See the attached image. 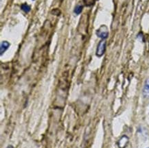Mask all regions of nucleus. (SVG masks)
Returning a JSON list of instances; mask_svg holds the SVG:
<instances>
[{
  "mask_svg": "<svg viewBox=\"0 0 149 148\" xmlns=\"http://www.w3.org/2000/svg\"><path fill=\"white\" fill-rule=\"evenodd\" d=\"M97 37L100 38L102 40H105L109 37V30L108 28L105 25H102L98 30H96Z\"/></svg>",
  "mask_w": 149,
  "mask_h": 148,
  "instance_id": "f257e3e1",
  "label": "nucleus"
},
{
  "mask_svg": "<svg viewBox=\"0 0 149 148\" xmlns=\"http://www.w3.org/2000/svg\"><path fill=\"white\" fill-rule=\"evenodd\" d=\"M106 41L105 40H101L100 42H99L98 46H97L95 55L98 57L102 56L105 53V51H106Z\"/></svg>",
  "mask_w": 149,
  "mask_h": 148,
  "instance_id": "f03ea898",
  "label": "nucleus"
},
{
  "mask_svg": "<svg viewBox=\"0 0 149 148\" xmlns=\"http://www.w3.org/2000/svg\"><path fill=\"white\" fill-rule=\"evenodd\" d=\"M142 93L144 98H149V77L145 81L144 87H143Z\"/></svg>",
  "mask_w": 149,
  "mask_h": 148,
  "instance_id": "7ed1b4c3",
  "label": "nucleus"
},
{
  "mask_svg": "<svg viewBox=\"0 0 149 148\" xmlns=\"http://www.w3.org/2000/svg\"><path fill=\"white\" fill-rule=\"evenodd\" d=\"M9 47H10V43L8 41H4L1 42V45H0V54H1V56H2L3 53L8 49Z\"/></svg>",
  "mask_w": 149,
  "mask_h": 148,
  "instance_id": "20e7f679",
  "label": "nucleus"
},
{
  "mask_svg": "<svg viewBox=\"0 0 149 148\" xmlns=\"http://www.w3.org/2000/svg\"><path fill=\"white\" fill-rule=\"evenodd\" d=\"M129 142V138L127 136H123L118 141V146L120 148H125Z\"/></svg>",
  "mask_w": 149,
  "mask_h": 148,
  "instance_id": "39448f33",
  "label": "nucleus"
},
{
  "mask_svg": "<svg viewBox=\"0 0 149 148\" xmlns=\"http://www.w3.org/2000/svg\"><path fill=\"white\" fill-rule=\"evenodd\" d=\"M21 9H22L24 12L28 13L30 12V10H31V7H30V6H29L26 3H23V4H22V6H21Z\"/></svg>",
  "mask_w": 149,
  "mask_h": 148,
  "instance_id": "423d86ee",
  "label": "nucleus"
},
{
  "mask_svg": "<svg viewBox=\"0 0 149 148\" xmlns=\"http://www.w3.org/2000/svg\"><path fill=\"white\" fill-rule=\"evenodd\" d=\"M83 6L78 4L77 6H76L75 8H74V12L75 13L76 15H79L82 12V11H83Z\"/></svg>",
  "mask_w": 149,
  "mask_h": 148,
  "instance_id": "0eeeda50",
  "label": "nucleus"
},
{
  "mask_svg": "<svg viewBox=\"0 0 149 148\" xmlns=\"http://www.w3.org/2000/svg\"><path fill=\"white\" fill-rule=\"evenodd\" d=\"M83 1L86 6H90L94 4L95 2L94 0H83Z\"/></svg>",
  "mask_w": 149,
  "mask_h": 148,
  "instance_id": "6e6552de",
  "label": "nucleus"
},
{
  "mask_svg": "<svg viewBox=\"0 0 149 148\" xmlns=\"http://www.w3.org/2000/svg\"><path fill=\"white\" fill-rule=\"evenodd\" d=\"M52 13L54 15H56V16H58V15H61V11L59 9H54V10H52Z\"/></svg>",
  "mask_w": 149,
  "mask_h": 148,
  "instance_id": "1a4fd4ad",
  "label": "nucleus"
},
{
  "mask_svg": "<svg viewBox=\"0 0 149 148\" xmlns=\"http://www.w3.org/2000/svg\"><path fill=\"white\" fill-rule=\"evenodd\" d=\"M33 1H34V0H33Z\"/></svg>",
  "mask_w": 149,
  "mask_h": 148,
  "instance_id": "9d476101",
  "label": "nucleus"
}]
</instances>
